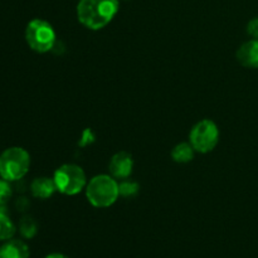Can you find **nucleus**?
Segmentation results:
<instances>
[{
    "instance_id": "obj_1",
    "label": "nucleus",
    "mask_w": 258,
    "mask_h": 258,
    "mask_svg": "<svg viewBox=\"0 0 258 258\" xmlns=\"http://www.w3.org/2000/svg\"><path fill=\"white\" fill-rule=\"evenodd\" d=\"M118 12V0H80L77 18L82 25L92 30L105 28Z\"/></svg>"
},
{
    "instance_id": "obj_2",
    "label": "nucleus",
    "mask_w": 258,
    "mask_h": 258,
    "mask_svg": "<svg viewBox=\"0 0 258 258\" xmlns=\"http://www.w3.org/2000/svg\"><path fill=\"white\" fill-rule=\"evenodd\" d=\"M120 191L118 184L112 176L101 174L93 176L86 185V197L93 207L107 208L117 201Z\"/></svg>"
},
{
    "instance_id": "obj_3",
    "label": "nucleus",
    "mask_w": 258,
    "mask_h": 258,
    "mask_svg": "<svg viewBox=\"0 0 258 258\" xmlns=\"http://www.w3.org/2000/svg\"><path fill=\"white\" fill-rule=\"evenodd\" d=\"M30 166V156L27 150L13 146L3 151L0 155V178L8 181L22 179Z\"/></svg>"
},
{
    "instance_id": "obj_4",
    "label": "nucleus",
    "mask_w": 258,
    "mask_h": 258,
    "mask_svg": "<svg viewBox=\"0 0 258 258\" xmlns=\"http://www.w3.org/2000/svg\"><path fill=\"white\" fill-rule=\"evenodd\" d=\"M25 40L34 52H49L55 43V32L45 20L33 19L25 28Z\"/></svg>"
},
{
    "instance_id": "obj_5",
    "label": "nucleus",
    "mask_w": 258,
    "mask_h": 258,
    "mask_svg": "<svg viewBox=\"0 0 258 258\" xmlns=\"http://www.w3.org/2000/svg\"><path fill=\"white\" fill-rule=\"evenodd\" d=\"M57 190L66 196L78 194L86 185V174L81 166L76 164H64L54 171L53 175Z\"/></svg>"
},
{
    "instance_id": "obj_6",
    "label": "nucleus",
    "mask_w": 258,
    "mask_h": 258,
    "mask_svg": "<svg viewBox=\"0 0 258 258\" xmlns=\"http://www.w3.org/2000/svg\"><path fill=\"white\" fill-rule=\"evenodd\" d=\"M190 144L198 153L207 154L213 150L219 140V131L212 120H202L190 131Z\"/></svg>"
},
{
    "instance_id": "obj_7",
    "label": "nucleus",
    "mask_w": 258,
    "mask_h": 258,
    "mask_svg": "<svg viewBox=\"0 0 258 258\" xmlns=\"http://www.w3.org/2000/svg\"><path fill=\"white\" fill-rule=\"evenodd\" d=\"M134 168V160L133 156L126 151H120V153L115 154L110 161V173L113 178L116 179H127L133 173Z\"/></svg>"
},
{
    "instance_id": "obj_8",
    "label": "nucleus",
    "mask_w": 258,
    "mask_h": 258,
    "mask_svg": "<svg viewBox=\"0 0 258 258\" xmlns=\"http://www.w3.org/2000/svg\"><path fill=\"white\" fill-rule=\"evenodd\" d=\"M237 59L243 67L258 68V39H252L242 44L237 50Z\"/></svg>"
},
{
    "instance_id": "obj_9",
    "label": "nucleus",
    "mask_w": 258,
    "mask_h": 258,
    "mask_svg": "<svg viewBox=\"0 0 258 258\" xmlns=\"http://www.w3.org/2000/svg\"><path fill=\"white\" fill-rule=\"evenodd\" d=\"M30 190H32V194L35 198L48 199L57 190V186H55V183L53 179L42 176V178H37L32 181V184H30Z\"/></svg>"
},
{
    "instance_id": "obj_10",
    "label": "nucleus",
    "mask_w": 258,
    "mask_h": 258,
    "mask_svg": "<svg viewBox=\"0 0 258 258\" xmlns=\"http://www.w3.org/2000/svg\"><path fill=\"white\" fill-rule=\"evenodd\" d=\"M2 252L5 258H28L29 247L19 239H10L2 247Z\"/></svg>"
},
{
    "instance_id": "obj_11",
    "label": "nucleus",
    "mask_w": 258,
    "mask_h": 258,
    "mask_svg": "<svg viewBox=\"0 0 258 258\" xmlns=\"http://www.w3.org/2000/svg\"><path fill=\"white\" fill-rule=\"evenodd\" d=\"M194 151L196 150H194V148L191 146V144H178V145L171 150V158H173V160L176 161V163H189L190 160H193Z\"/></svg>"
},
{
    "instance_id": "obj_12",
    "label": "nucleus",
    "mask_w": 258,
    "mask_h": 258,
    "mask_svg": "<svg viewBox=\"0 0 258 258\" xmlns=\"http://www.w3.org/2000/svg\"><path fill=\"white\" fill-rule=\"evenodd\" d=\"M15 233V226L10 221L9 217L0 211V241H7L10 239Z\"/></svg>"
},
{
    "instance_id": "obj_13",
    "label": "nucleus",
    "mask_w": 258,
    "mask_h": 258,
    "mask_svg": "<svg viewBox=\"0 0 258 258\" xmlns=\"http://www.w3.org/2000/svg\"><path fill=\"white\" fill-rule=\"evenodd\" d=\"M20 233L25 238H33L37 233V224H35L34 219L30 217H24L20 221Z\"/></svg>"
},
{
    "instance_id": "obj_14",
    "label": "nucleus",
    "mask_w": 258,
    "mask_h": 258,
    "mask_svg": "<svg viewBox=\"0 0 258 258\" xmlns=\"http://www.w3.org/2000/svg\"><path fill=\"white\" fill-rule=\"evenodd\" d=\"M139 185L135 181H128L126 179H123L120 184H118V191H120V196L122 197H133L138 193Z\"/></svg>"
},
{
    "instance_id": "obj_15",
    "label": "nucleus",
    "mask_w": 258,
    "mask_h": 258,
    "mask_svg": "<svg viewBox=\"0 0 258 258\" xmlns=\"http://www.w3.org/2000/svg\"><path fill=\"white\" fill-rule=\"evenodd\" d=\"M12 186H10L9 181L3 178L0 179V207L7 204V202L12 197Z\"/></svg>"
},
{
    "instance_id": "obj_16",
    "label": "nucleus",
    "mask_w": 258,
    "mask_h": 258,
    "mask_svg": "<svg viewBox=\"0 0 258 258\" xmlns=\"http://www.w3.org/2000/svg\"><path fill=\"white\" fill-rule=\"evenodd\" d=\"M247 33L254 39H258V18H253L249 20L248 25H247Z\"/></svg>"
},
{
    "instance_id": "obj_17",
    "label": "nucleus",
    "mask_w": 258,
    "mask_h": 258,
    "mask_svg": "<svg viewBox=\"0 0 258 258\" xmlns=\"http://www.w3.org/2000/svg\"><path fill=\"white\" fill-rule=\"evenodd\" d=\"M45 258H68V257L64 256V254H62V253H50V254H48Z\"/></svg>"
},
{
    "instance_id": "obj_18",
    "label": "nucleus",
    "mask_w": 258,
    "mask_h": 258,
    "mask_svg": "<svg viewBox=\"0 0 258 258\" xmlns=\"http://www.w3.org/2000/svg\"><path fill=\"white\" fill-rule=\"evenodd\" d=\"M0 258H5V257H4V254H3L2 249H0Z\"/></svg>"
}]
</instances>
